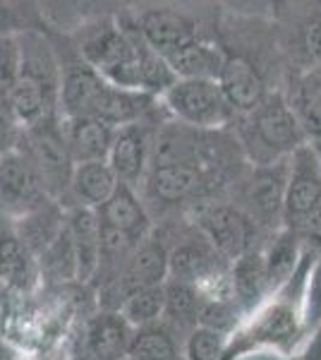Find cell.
Returning a JSON list of instances; mask_svg holds the SVG:
<instances>
[{
	"mask_svg": "<svg viewBox=\"0 0 321 360\" xmlns=\"http://www.w3.org/2000/svg\"><path fill=\"white\" fill-rule=\"evenodd\" d=\"M305 137L300 118L281 94L268 96L256 111L242 115V142L256 166L290 159L307 144Z\"/></svg>",
	"mask_w": 321,
	"mask_h": 360,
	"instance_id": "obj_1",
	"label": "cell"
},
{
	"mask_svg": "<svg viewBox=\"0 0 321 360\" xmlns=\"http://www.w3.org/2000/svg\"><path fill=\"white\" fill-rule=\"evenodd\" d=\"M163 103L180 123L195 130L223 127L235 118L218 79H178L163 94Z\"/></svg>",
	"mask_w": 321,
	"mask_h": 360,
	"instance_id": "obj_2",
	"label": "cell"
},
{
	"mask_svg": "<svg viewBox=\"0 0 321 360\" xmlns=\"http://www.w3.org/2000/svg\"><path fill=\"white\" fill-rule=\"evenodd\" d=\"M27 135V156L37 168L44 190L48 197H63L72 188L74 176V159L67 149L63 123L55 125L53 115L41 120L39 125L29 127Z\"/></svg>",
	"mask_w": 321,
	"mask_h": 360,
	"instance_id": "obj_3",
	"label": "cell"
},
{
	"mask_svg": "<svg viewBox=\"0 0 321 360\" xmlns=\"http://www.w3.org/2000/svg\"><path fill=\"white\" fill-rule=\"evenodd\" d=\"M321 205V164L314 144H302L290 156L288 190H285V224L297 231L307 217Z\"/></svg>",
	"mask_w": 321,
	"mask_h": 360,
	"instance_id": "obj_4",
	"label": "cell"
},
{
	"mask_svg": "<svg viewBox=\"0 0 321 360\" xmlns=\"http://www.w3.org/2000/svg\"><path fill=\"white\" fill-rule=\"evenodd\" d=\"M204 238L216 252L230 259H240L242 255L252 252L249 240L254 233V221L249 214L228 205H211L202 209L197 217Z\"/></svg>",
	"mask_w": 321,
	"mask_h": 360,
	"instance_id": "obj_5",
	"label": "cell"
},
{
	"mask_svg": "<svg viewBox=\"0 0 321 360\" xmlns=\"http://www.w3.org/2000/svg\"><path fill=\"white\" fill-rule=\"evenodd\" d=\"M0 176H3V207L8 209V214L27 217L41 209V202L48 197L32 159L22 149L13 147L3 154Z\"/></svg>",
	"mask_w": 321,
	"mask_h": 360,
	"instance_id": "obj_6",
	"label": "cell"
},
{
	"mask_svg": "<svg viewBox=\"0 0 321 360\" xmlns=\"http://www.w3.org/2000/svg\"><path fill=\"white\" fill-rule=\"evenodd\" d=\"M168 250L163 243L147 238L137 250L132 252V257L122 264L120 276H118V295L120 305L125 303V298H130L132 293L144 291V288H156L163 286L171 276V266H168ZM120 310V307H118Z\"/></svg>",
	"mask_w": 321,
	"mask_h": 360,
	"instance_id": "obj_7",
	"label": "cell"
},
{
	"mask_svg": "<svg viewBox=\"0 0 321 360\" xmlns=\"http://www.w3.org/2000/svg\"><path fill=\"white\" fill-rule=\"evenodd\" d=\"M288 166L290 159L271 166H256L252 183L247 190L249 219L254 224H273L278 219L285 221V190H288Z\"/></svg>",
	"mask_w": 321,
	"mask_h": 360,
	"instance_id": "obj_8",
	"label": "cell"
},
{
	"mask_svg": "<svg viewBox=\"0 0 321 360\" xmlns=\"http://www.w3.org/2000/svg\"><path fill=\"white\" fill-rule=\"evenodd\" d=\"M55 86L48 82L46 77H41L39 72H34L32 68L22 65V75L17 77V82L5 89V106H8L10 115L17 120V123L25 125V130L39 125L41 120L51 118V108H53V101H51V91Z\"/></svg>",
	"mask_w": 321,
	"mask_h": 360,
	"instance_id": "obj_9",
	"label": "cell"
},
{
	"mask_svg": "<svg viewBox=\"0 0 321 360\" xmlns=\"http://www.w3.org/2000/svg\"><path fill=\"white\" fill-rule=\"evenodd\" d=\"M137 32L154 53L168 58L185 44L195 41L197 27L190 17L173 10H147L139 15Z\"/></svg>",
	"mask_w": 321,
	"mask_h": 360,
	"instance_id": "obj_10",
	"label": "cell"
},
{
	"mask_svg": "<svg viewBox=\"0 0 321 360\" xmlns=\"http://www.w3.org/2000/svg\"><path fill=\"white\" fill-rule=\"evenodd\" d=\"M218 84L223 89L228 103L232 106V111L247 115L256 111L261 103L266 101V84L261 79L259 70L244 58H228L225 68L218 77Z\"/></svg>",
	"mask_w": 321,
	"mask_h": 360,
	"instance_id": "obj_11",
	"label": "cell"
},
{
	"mask_svg": "<svg viewBox=\"0 0 321 360\" xmlns=\"http://www.w3.org/2000/svg\"><path fill=\"white\" fill-rule=\"evenodd\" d=\"M115 127L106 125L98 118H65L63 135L74 164H91V161H108L110 147L115 139Z\"/></svg>",
	"mask_w": 321,
	"mask_h": 360,
	"instance_id": "obj_12",
	"label": "cell"
},
{
	"mask_svg": "<svg viewBox=\"0 0 321 360\" xmlns=\"http://www.w3.org/2000/svg\"><path fill=\"white\" fill-rule=\"evenodd\" d=\"M108 164L115 171L120 183L137 188L139 180H147L149 144L147 135L139 125H127L115 132L113 147L108 154Z\"/></svg>",
	"mask_w": 321,
	"mask_h": 360,
	"instance_id": "obj_13",
	"label": "cell"
},
{
	"mask_svg": "<svg viewBox=\"0 0 321 360\" xmlns=\"http://www.w3.org/2000/svg\"><path fill=\"white\" fill-rule=\"evenodd\" d=\"M134 329L115 312H101L86 327V353L98 360H125L130 356Z\"/></svg>",
	"mask_w": 321,
	"mask_h": 360,
	"instance_id": "obj_14",
	"label": "cell"
},
{
	"mask_svg": "<svg viewBox=\"0 0 321 360\" xmlns=\"http://www.w3.org/2000/svg\"><path fill=\"white\" fill-rule=\"evenodd\" d=\"M108 79H103L91 65H79L65 72L60 82V108L65 118H84L94 115V108L106 89Z\"/></svg>",
	"mask_w": 321,
	"mask_h": 360,
	"instance_id": "obj_15",
	"label": "cell"
},
{
	"mask_svg": "<svg viewBox=\"0 0 321 360\" xmlns=\"http://www.w3.org/2000/svg\"><path fill=\"white\" fill-rule=\"evenodd\" d=\"M98 219H101L103 226L122 231V233L134 238L137 243H144L147 238H151V224L147 217V209L139 202L134 188L125 183H120L115 195L98 209Z\"/></svg>",
	"mask_w": 321,
	"mask_h": 360,
	"instance_id": "obj_16",
	"label": "cell"
},
{
	"mask_svg": "<svg viewBox=\"0 0 321 360\" xmlns=\"http://www.w3.org/2000/svg\"><path fill=\"white\" fill-rule=\"evenodd\" d=\"M67 231L77 252L79 281H89L101 266V219L96 209L74 207L70 214Z\"/></svg>",
	"mask_w": 321,
	"mask_h": 360,
	"instance_id": "obj_17",
	"label": "cell"
},
{
	"mask_svg": "<svg viewBox=\"0 0 321 360\" xmlns=\"http://www.w3.org/2000/svg\"><path fill=\"white\" fill-rule=\"evenodd\" d=\"M166 60L178 79H218L228 56L216 44L195 39L168 56Z\"/></svg>",
	"mask_w": 321,
	"mask_h": 360,
	"instance_id": "obj_18",
	"label": "cell"
},
{
	"mask_svg": "<svg viewBox=\"0 0 321 360\" xmlns=\"http://www.w3.org/2000/svg\"><path fill=\"white\" fill-rule=\"evenodd\" d=\"M154 98L156 96L144 94V91L120 89V86L108 82L101 98H98L91 118L103 120V123L115 127V130L127 127V125H139V118L149 111Z\"/></svg>",
	"mask_w": 321,
	"mask_h": 360,
	"instance_id": "obj_19",
	"label": "cell"
},
{
	"mask_svg": "<svg viewBox=\"0 0 321 360\" xmlns=\"http://www.w3.org/2000/svg\"><path fill=\"white\" fill-rule=\"evenodd\" d=\"M120 180L108 161H91V164H77L72 176L70 193L79 200V207L101 209L110 197L115 195Z\"/></svg>",
	"mask_w": 321,
	"mask_h": 360,
	"instance_id": "obj_20",
	"label": "cell"
},
{
	"mask_svg": "<svg viewBox=\"0 0 321 360\" xmlns=\"http://www.w3.org/2000/svg\"><path fill=\"white\" fill-rule=\"evenodd\" d=\"M202 185V171L197 164H151L147 188L156 200L180 202Z\"/></svg>",
	"mask_w": 321,
	"mask_h": 360,
	"instance_id": "obj_21",
	"label": "cell"
},
{
	"mask_svg": "<svg viewBox=\"0 0 321 360\" xmlns=\"http://www.w3.org/2000/svg\"><path fill=\"white\" fill-rule=\"evenodd\" d=\"M290 56L305 72L321 65V5L297 17L290 32Z\"/></svg>",
	"mask_w": 321,
	"mask_h": 360,
	"instance_id": "obj_22",
	"label": "cell"
},
{
	"mask_svg": "<svg viewBox=\"0 0 321 360\" xmlns=\"http://www.w3.org/2000/svg\"><path fill=\"white\" fill-rule=\"evenodd\" d=\"M168 266H171V278L188 283H199L202 278L221 269L218 252L209 250L207 245H197V243H183L168 255Z\"/></svg>",
	"mask_w": 321,
	"mask_h": 360,
	"instance_id": "obj_23",
	"label": "cell"
},
{
	"mask_svg": "<svg viewBox=\"0 0 321 360\" xmlns=\"http://www.w3.org/2000/svg\"><path fill=\"white\" fill-rule=\"evenodd\" d=\"M232 283H235V298L240 307H254L259 298L266 293L268 271L266 257L261 252H247L232 264Z\"/></svg>",
	"mask_w": 321,
	"mask_h": 360,
	"instance_id": "obj_24",
	"label": "cell"
},
{
	"mask_svg": "<svg viewBox=\"0 0 321 360\" xmlns=\"http://www.w3.org/2000/svg\"><path fill=\"white\" fill-rule=\"evenodd\" d=\"M290 106L300 118L305 135L312 137V142L321 139V65L309 70V72H302Z\"/></svg>",
	"mask_w": 321,
	"mask_h": 360,
	"instance_id": "obj_25",
	"label": "cell"
},
{
	"mask_svg": "<svg viewBox=\"0 0 321 360\" xmlns=\"http://www.w3.org/2000/svg\"><path fill=\"white\" fill-rule=\"evenodd\" d=\"M297 329H300V317L290 305H273L266 312H261L252 324V344H266V346H281L295 339Z\"/></svg>",
	"mask_w": 321,
	"mask_h": 360,
	"instance_id": "obj_26",
	"label": "cell"
},
{
	"mask_svg": "<svg viewBox=\"0 0 321 360\" xmlns=\"http://www.w3.org/2000/svg\"><path fill=\"white\" fill-rule=\"evenodd\" d=\"M266 271H268V286L281 288L295 276L297 259H300V236L293 229H285L276 236L271 250L264 255Z\"/></svg>",
	"mask_w": 321,
	"mask_h": 360,
	"instance_id": "obj_27",
	"label": "cell"
},
{
	"mask_svg": "<svg viewBox=\"0 0 321 360\" xmlns=\"http://www.w3.org/2000/svg\"><path fill=\"white\" fill-rule=\"evenodd\" d=\"M166 283L156 288H144V291L132 293L130 298H125V303L120 305V315L127 319L132 329H144L151 324H161V319H166Z\"/></svg>",
	"mask_w": 321,
	"mask_h": 360,
	"instance_id": "obj_28",
	"label": "cell"
},
{
	"mask_svg": "<svg viewBox=\"0 0 321 360\" xmlns=\"http://www.w3.org/2000/svg\"><path fill=\"white\" fill-rule=\"evenodd\" d=\"M166 317L180 324H195L199 327V315H202V293L197 291L195 283L178 281V278H168L166 281Z\"/></svg>",
	"mask_w": 321,
	"mask_h": 360,
	"instance_id": "obj_29",
	"label": "cell"
},
{
	"mask_svg": "<svg viewBox=\"0 0 321 360\" xmlns=\"http://www.w3.org/2000/svg\"><path fill=\"white\" fill-rule=\"evenodd\" d=\"M132 360H175L178 346H175L173 334L161 324H151L144 329H134V339L130 346Z\"/></svg>",
	"mask_w": 321,
	"mask_h": 360,
	"instance_id": "obj_30",
	"label": "cell"
},
{
	"mask_svg": "<svg viewBox=\"0 0 321 360\" xmlns=\"http://www.w3.org/2000/svg\"><path fill=\"white\" fill-rule=\"evenodd\" d=\"M228 336L209 327H195L185 341V360H223L228 353Z\"/></svg>",
	"mask_w": 321,
	"mask_h": 360,
	"instance_id": "obj_31",
	"label": "cell"
},
{
	"mask_svg": "<svg viewBox=\"0 0 321 360\" xmlns=\"http://www.w3.org/2000/svg\"><path fill=\"white\" fill-rule=\"evenodd\" d=\"M27 250L20 238H8L3 243V278L17 283L27 274Z\"/></svg>",
	"mask_w": 321,
	"mask_h": 360,
	"instance_id": "obj_32",
	"label": "cell"
},
{
	"mask_svg": "<svg viewBox=\"0 0 321 360\" xmlns=\"http://www.w3.org/2000/svg\"><path fill=\"white\" fill-rule=\"evenodd\" d=\"M305 324L307 327H319L321 324V257L312 266V274L307 281V295H305Z\"/></svg>",
	"mask_w": 321,
	"mask_h": 360,
	"instance_id": "obj_33",
	"label": "cell"
},
{
	"mask_svg": "<svg viewBox=\"0 0 321 360\" xmlns=\"http://www.w3.org/2000/svg\"><path fill=\"white\" fill-rule=\"evenodd\" d=\"M297 236L302 238V240H307L312 248L321 250V205L314 209L312 214L307 217V221L300 226V229L295 231Z\"/></svg>",
	"mask_w": 321,
	"mask_h": 360,
	"instance_id": "obj_34",
	"label": "cell"
},
{
	"mask_svg": "<svg viewBox=\"0 0 321 360\" xmlns=\"http://www.w3.org/2000/svg\"><path fill=\"white\" fill-rule=\"evenodd\" d=\"M307 360H321V339L312 346V351H309V358Z\"/></svg>",
	"mask_w": 321,
	"mask_h": 360,
	"instance_id": "obj_35",
	"label": "cell"
},
{
	"mask_svg": "<svg viewBox=\"0 0 321 360\" xmlns=\"http://www.w3.org/2000/svg\"><path fill=\"white\" fill-rule=\"evenodd\" d=\"M314 152H317V156H319V164H321V139H314Z\"/></svg>",
	"mask_w": 321,
	"mask_h": 360,
	"instance_id": "obj_36",
	"label": "cell"
},
{
	"mask_svg": "<svg viewBox=\"0 0 321 360\" xmlns=\"http://www.w3.org/2000/svg\"><path fill=\"white\" fill-rule=\"evenodd\" d=\"M74 360H98V358H94V356H91V353H81V356H77Z\"/></svg>",
	"mask_w": 321,
	"mask_h": 360,
	"instance_id": "obj_37",
	"label": "cell"
},
{
	"mask_svg": "<svg viewBox=\"0 0 321 360\" xmlns=\"http://www.w3.org/2000/svg\"><path fill=\"white\" fill-rule=\"evenodd\" d=\"M175 360H185V358H175Z\"/></svg>",
	"mask_w": 321,
	"mask_h": 360,
	"instance_id": "obj_38",
	"label": "cell"
},
{
	"mask_svg": "<svg viewBox=\"0 0 321 360\" xmlns=\"http://www.w3.org/2000/svg\"><path fill=\"white\" fill-rule=\"evenodd\" d=\"M125 360H132V358H125Z\"/></svg>",
	"mask_w": 321,
	"mask_h": 360,
	"instance_id": "obj_39",
	"label": "cell"
}]
</instances>
